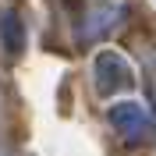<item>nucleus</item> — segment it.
I'll return each mask as SVG.
<instances>
[{"instance_id":"obj_3","label":"nucleus","mask_w":156,"mask_h":156,"mask_svg":"<svg viewBox=\"0 0 156 156\" xmlns=\"http://www.w3.org/2000/svg\"><path fill=\"white\" fill-rule=\"evenodd\" d=\"M4 32H7L11 50H18V46H21V39H18V29H14V18H7V21H4Z\"/></svg>"},{"instance_id":"obj_1","label":"nucleus","mask_w":156,"mask_h":156,"mask_svg":"<svg viewBox=\"0 0 156 156\" xmlns=\"http://www.w3.org/2000/svg\"><path fill=\"white\" fill-rule=\"evenodd\" d=\"M110 121H114L128 138H135V135L146 138L149 135V117H146V110L138 107V103H117V107L110 110Z\"/></svg>"},{"instance_id":"obj_2","label":"nucleus","mask_w":156,"mask_h":156,"mask_svg":"<svg viewBox=\"0 0 156 156\" xmlns=\"http://www.w3.org/2000/svg\"><path fill=\"white\" fill-rule=\"evenodd\" d=\"M96 71H99V92H114L117 85L128 82V64L117 53H99Z\"/></svg>"}]
</instances>
